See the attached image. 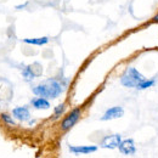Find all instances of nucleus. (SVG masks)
<instances>
[{
  "label": "nucleus",
  "instance_id": "nucleus-1",
  "mask_svg": "<svg viewBox=\"0 0 158 158\" xmlns=\"http://www.w3.org/2000/svg\"><path fill=\"white\" fill-rule=\"evenodd\" d=\"M33 94L38 98H45V99H57L63 93V86L57 79L50 78L46 79L44 83H40L35 85L33 89Z\"/></svg>",
  "mask_w": 158,
  "mask_h": 158
},
{
  "label": "nucleus",
  "instance_id": "nucleus-2",
  "mask_svg": "<svg viewBox=\"0 0 158 158\" xmlns=\"http://www.w3.org/2000/svg\"><path fill=\"white\" fill-rule=\"evenodd\" d=\"M145 79V77L139 72L138 69L133 66L128 67L125 69V72L120 76V84L125 88H130V89H136L138 85Z\"/></svg>",
  "mask_w": 158,
  "mask_h": 158
},
{
  "label": "nucleus",
  "instance_id": "nucleus-3",
  "mask_svg": "<svg viewBox=\"0 0 158 158\" xmlns=\"http://www.w3.org/2000/svg\"><path fill=\"white\" fill-rule=\"evenodd\" d=\"M80 116H81V110L79 107H76L73 108L64 118L62 119L61 124H60V128L62 131H67L69 129H72L77 123L78 120L80 119Z\"/></svg>",
  "mask_w": 158,
  "mask_h": 158
},
{
  "label": "nucleus",
  "instance_id": "nucleus-4",
  "mask_svg": "<svg viewBox=\"0 0 158 158\" xmlns=\"http://www.w3.org/2000/svg\"><path fill=\"white\" fill-rule=\"evenodd\" d=\"M122 140L123 139H122L120 134H111V135H107L101 140L100 146L102 148H106V150H116L119 147Z\"/></svg>",
  "mask_w": 158,
  "mask_h": 158
},
{
  "label": "nucleus",
  "instance_id": "nucleus-5",
  "mask_svg": "<svg viewBox=\"0 0 158 158\" xmlns=\"http://www.w3.org/2000/svg\"><path fill=\"white\" fill-rule=\"evenodd\" d=\"M119 152L124 156H133L136 152V146H135V141L133 139H123L120 145L118 147Z\"/></svg>",
  "mask_w": 158,
  "mask_h": 158
},
{
  "label": "nucleus",
  "instance_id": "nucleus-6",
  "mask_svg": "<svg viewBox=\"0 0 158 158\" xmlns=\"http://www.w3.org/2000/svg\"><path fill=\"white\" fill-rule=\"evenodd\" d=\"M124 114V110L123 107L120 106H114V107H111L108 110L105 111V113L102 114L101 120H113V119H118L120 117H123Z\"/></svg>",
  "mask_w": 158,
  "mask_h": 158
},
{
  "label": "nucleus",
  "instance_id": "nucleus-7",
  "mask_svg": "<svg viewBox=\"0 0 158 158\" xmlns=\"http://www.w3.org/2000/svg\"><path fill=\"white\" fill-rule=\"evenodd\" d=\"M69 151L74 155H90L98 151V146L95 145H85V146H69Z\"/></svg>",
  "mask_w": 158,
  "mask_h": 158
},
{
  "label": "nucleus",
  "instance_id": "nucleus-8",
  "mask_svg": "<svg viewBox=\"0 0 158 158\" xmlns=\"http://www.w3.org/2000/svg\"><path fill=\"white\" fill-rule=\"evenodd\" d=\"M12 116H14V118H16L20 122H27L31 118V112H29L28 107L21 106V107H16L12 110Z\"/></svg>",
  "mask_w": 158,
  "mask_h": 158
},
{
  "label": "nucleus",
  "instance_id": "nucleus-9",
  "mask_svg": "<svg viewBox=\"0 0 158 158\" xmlns=\"http://www.w3.org/2000/svg\"><path fill=\"white\" fill-rule=\"evenodd\" d=\"M31 105L35 108V110H48L50 108V102L49 100L45 98H34L31 101Z\"/></svg>",
  "mask_w": 158,
  "mask_h": 158
},
{
  "label": "nucleus",
  "instance_id": "nucleus-10",
  "mask_svg": "<svg viewBox=\"0 0 158 158\" xmlns=\"http://www.w3.org/2000/svg\"><path fill=\"white\" fill-rule=\"evenodd\" d=\"M23 43L28 44V45H37V46H43L45 44L49 43L48 37H40V38H26L23 39Z\"/></svg>",
  "mask_w": 158,
  "mask_h": 158
},
{
  "label": "nucleus",
  "instance_id": "nucleus-11",
  "mask_svg": "<svg viewBox=\"0 0 158 158\" xmlns=\"http://www.w3.org/2000/svg\"><path fill=\"white\" fill-rule=\"evenodd\" d=\"M22 77L26 79L27 81H31L37 77V73L33 71V67L32 66H26L23 69H22Z\"/></svg>",
  "mask_w": 158,
  "mask_h": 158
},
{
  "label": "nucleus",
  "instance_id": "nucleus-12",
  "mask_svg": "<svg viewBox=\"0 0 158 158\" xmlns=\"http://www.w3.org/2000/svg\"><path fill=\"white\" fill-rule=\"evenodd\" d=\"M156 78H151V79H143L140 84L138 85V88H136V90H145V89H150V88H152V86H155L156 85Z\"/></svg>",
  "mask_w": 158,
  "mask_h": 158
},
{
  "label": "nucleus",
  "instance_id": "nucleus-13",
  "mask_svg": "<svg viewBox=\"0 0 158 158\" xmlns=\"http://www.w3.org/2000/svg\"><path fill=\"white\" fill-rule=\"evenodd\" d=\"M66 111V103H60L54 108V118H59L61 117Z\"/></svg>",
  "mask_w": 158,
  "mask_h": 158
},
{
  "label": "nucleus",
  "instance_id": "nucleus-14",
  "mask_svg": "<svg viewBox=\"0 0 158 158\" xmlns=\"http://www.w3.org/2000/svg\"><path fill=\"white\" fill-rule=\"evenodd\" d=\"M0 118H1V120L5 123V124H7V125H15L16 123H15V120H14V118L10 116V114H7V113H1V116H0Z\"/></svg>",
  "mask_w": 158,
  "mask_h": 158
},
{
  "label": "nucleus",
  "instance_id": "nucleus-15",
  "mask_svg": "<svg viewBox=\"0 0 158 158\" xmlns=\"http://www.w3.org/2000/svg\"><path fill=\"white\" fill-rule=\"evenodd\" d=\"M151 21H152L153 23H157V24H158V12L155 15V16H153V17H152V20H151Z\"/></svg>",
  "mask_w": 158,
  "mask_h": 158
}]
</instances>
